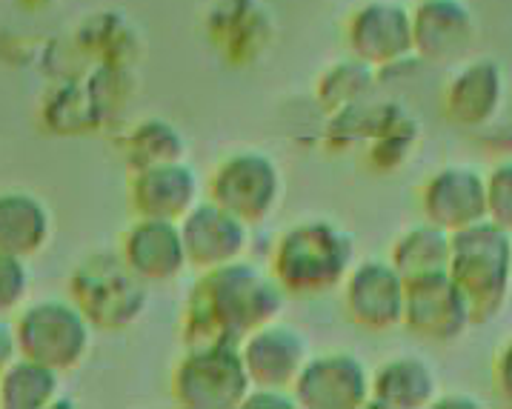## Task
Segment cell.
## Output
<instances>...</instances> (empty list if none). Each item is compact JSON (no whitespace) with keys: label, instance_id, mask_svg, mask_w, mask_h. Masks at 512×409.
Instances as JSON below:
<instances>
[{"label":"cell","instance_id":"34","mask_svg":"<svg viewBox=\"0 0 512 409\" xmlns=\"http://www.w3.org/2000/svg\"><path fill=\"white\" fill-rule=\"evenodd\" d=\"M244 407H278V409H295L298 401L295 395H287V389H272V387H252V392L246 395Z\"/></svg>","mask_w":512,"mask_h":409},{"label":"cell","instance_id":"22","mask_svg":"<svg viewBox=\"0 0 512 409\" xmlns=\"http://www.w3.org/2000/svg\"><path fill=\"white\" fill-rule=\"evenodd\" d=\"M421 138H424V126L410 109L398 101H384L378 129L364 144L367 166L378 175H390V172L404 169L415 155V149L421 146Z\"/></svg>","mask_w":512,"mask_h":409},{"label":"cell","instance_id":"21","mask_svg":"<svg viewBox=\"0 0 512 409\" xmlns=\"http://www.w3.org/2000/svg\"><path fill=\"white\" fill-rule=\"evenodd\" d=\"M435 389V375L421 358H392L372 375L369 409L432 407Z\"/></svg>","mask_w":512,"mask_h":409},{"label":"cell","instance_id":"30","mask_svg":"<svg viewBox=\"0 0 512 409\" xmlns=\"http://www.w3.org/2000/svg\"><path fill=\"white\" fill-rule=\"evenodd\" d=\"M384 112V101H361L352 103L341 112L327 115V129H324V146L329 152H349L355 146H364L378 129Z\"/></svg>","mask_w":512,"mask_h":409},{"label":"cell","instance_id":"24","mask_svg":"<svg viewBox=\"0 0 512 409\" xmlns=\"http://www.w3.org/2000/svg\"><path fill=\"white\" fill-rule=\"evenodd\" d=\"M49 238V215L32 195H0V252L35 255Z\"/></svg>","mask_w":512,"mask_h":409},{"label":"cell","instance_id":"6","mask_svg":"<svg viewBox=\"0 0 512 409\" xmlns=\"http://www.w3.org/2000/svg\"><path fill=\"white\" fill-rule=\"evenodd\" d=\"M204 38L229 69H255L278 43V21L267 0H212L204 9Z\"/></svg>","mask_w":512,"mask_h":409},{"label":"cell","instance_id":"26","mask_svg":"<svg viewBox=\"0 0 512 409\" xmlns=\"http://www.w3.org/2000/svg\"><path fill=\"white\" fill-rule=\"evenodd\" d=\"M186 141L181 129L164 118H146L138 121L123 135V158L129 172H141L149 166L178 164L184 161Z\"/></svg>","mask_w":512,"mask_h":409},{"label":"cell","instance_id":"20","mask_svg":"<svg viewBox=\"0 0 512 409\" xmlns=\"http://www.w3.org/2000/svg\"><path fill=\"white\" fill-rule=\"evenodd\" d=\"M129 201L138 218L181 221L198 204V178L184 161L149 166L141 172H132Z\"/></svg>","mask_w":512,"mask_h":409},{"label":"cell","instance_id":"14","mask_svg":"<svg viewBox=\"0 0 512 409\" xmlns=\"http://www.w3.org/2000/svg\"><path fill=\"white\" fill-rule=\"evenodd\" d=\"M478 35L467 0H418L412 9V41L421 63L461 58Z\"/></svg>","mask_w":512,"mask_h":409},{"label":"cell","instance_id":"27","mask_svg":"<svg viewBox=\"0 0 512 409\" xmlns=\"http://www.w3.org/2000/svg\"><path fill=\"white\" fill-rule=\"evenodd\" d=\"M375 83H378V69L358 61L355 55H349V58L329 63L327 69L318 75L315 101L327 115H332V112H341L352 103L367 101Z\"/></svg>","mask_w":512,"mask_h":409},{"label":"cell","instance_id":"13","mask_svg":"<svg viewBox=\"0 0 512 409\" xmlns=\"http://www.w3.org/2000/svg\"><path fill=\"white\" fill-rule=\"evenodd\" d=\"M349 318L358 327L384 332L404 324L407 281L390 261H364L352 266L344 292Z\"/></svg>","mask_w":512,"mask_h":409},{"label":"cell","instance_id":"7","mask_svg":"<svg viewBox=\"0 0 512 409\" xmlns=\"http://www.w3.org/2000/svg\"><path fill=\"white\" fill-rule=\"evenodd\" d=\"M281 169L255 149L224 158L209 175V201L238 215L244 224H261L281 198Z\"/></svg>","mask_w":512,"mask_h":409},{"label":"cell","instance_id":"32","mask_svg":"<svg viewBox=\"0 0 512 409\" xmlns=\"http://www.w3.org/2000/svg\"><path fill=\"white\" fill-rule=\"evenodd\" d=\"M26 292V266L18 255L0 252V312L12 309Z\"/></svg>","mask_w":512,"mask_h":409},{"label":"cell","instance_id":"10","mask_svg":"<svg viewBox=\"0 0 512 409\" xmlns=\"http://www.w3.org/2000/svg\"><path fill=\"white\" fill-rule=\"evenodd\" d=\"M301 409H361L369 407L372 375L347 352L309 358L292 384Z\"/></svg>","mask_w":512,"mask_h":409},{"label":"cell","instance_id":"33","mask_svg":"<svg viewBox=\"0 0 512 409\" xmlns=\"http://www.w3.org/2000/svg\"><path fill=\"white\" fill-rule=\"evenodd\" d=\"M492 384L498 389V395L512 407V338L495 352V361H492Z\"/></svg>","mask_w":512,"mask_h":409},{"label":"cell","instance_id":"28","mask_svg":"<svg viewBox=\"0 0 512 409\" xmlns=\"http://www.w3.org/2000/svg\"><path fill=\"white\" fill-rule=\"evenodd\" d=\"M83 81L89 86V95L95 101L101 129L115 123L138 89V69L135 66H115V63H92L89 72H83Z\"/></svg>","mask_w":512,"mask_h":409},{"label":"cell","instance_id":"8","mask_svg":"<svg viewBox=\"0 0 512 409\" xmlns=\"http://www.w3.org/2000/svg\"><path fill=\"white\" fill-rule=\"evenodd\" d=\"M344 38L349 52L375 66L378 75L418 58L412 41V9L401 0H364L347 18Z\"/></svg>","mask_w":512,"mask_h":409},{"label":"cell","instance_id":"9","mask_svg":"<svg viewBox=\"0 0 512 409\" xmlns=\"http://www.w3.org/2000/svg\"><path fill=\"white\" fill-rule=\"evenodd\" d=\"M15 341L23 358L41 361L52 369H69L89 347V329L78 307L46 301L23 312L15 327Z\"/></svg>","mask_w":512,"mask_h":409},{"label":"cell","instance_id":"17","mask_svg":"<svg viewBox=\"0 0 512 409\" xmlns=\"http://www.w3.org/2000/svg\"><path fill=\"white\" fill-rule=\"evenodd\" d=\"M252 387L292 389L295 378L309 361V341L287 324H267L255 329L241 344Z\"/></svg>","mask_w":512,"mask_h":409},{"label":"cell","instance_id":"3","mask_svg":"<svg viewBox=\"0 0 512 409\" xmlns=\"http://www.w3.org/2000/svg\"><path fill=\"white\" fill-rule=\"evenodd\" d=\"M355 258V238L332 221L289 226L272 252L269 272L287 295H321L347 281Z\"/></svg>","mask_w":512,"mask_h":409},{"label":"cell","instance_id":"5","mask_svg":"<svg viewBox=\"0 0 512 409\" xmlns=\"http://www.w3.org/2000/svg\"><path fill=\"white\" fill-rule=\"evenodd\" d=\"M252 392L238 344H206L189 347L172 372V395L189 409H235L244 407Z\"/></svg>","mask_w":512,"mask_h":409},{"label":"cell","instance_id":"16","mask_svg":"<svg viewBox=\"0 0 512 409\" xmlns=\"http://www.w3.org/2000/svg\"><path fill=\"white\" fill-rule=\"evenodd\" d=\"M427 224L458 232L487 218V178L470 166H444L421 189Z\"/></svg>","mask_w":512,"mask_h":409},{"label":"cell","instance_id":"1","mask_svg":"<svg viewBox=\"0 0 512 409\" xmlns=\"http://www.w3.org/2000/svg\"><path fill=\"white\" fill-rule=\"evenodd\" d=\"M287 292L272 278L246 261L198 272L184 309L186 347L206 344H244L255 329L278 321Z\"/></svg>","mask_w":512,"mask_h":409},{"label":"cell","instance_id":"25","mask_svg":"<svg viewBox=\"0 0 512 409\" xmlns=\"http://www.w3.org/2000/svg\"><path fill=\"white\" fill-rule=\"evenodd\" d=\"M41 121L55 135H83L101 129V118L83 75L58 81L46 92L41 103Z\"/></svg>","mask_w":512,"mask_h":409},{"label":"cell","instance_id":"15","mask_svg":"<svg viewBox=\"0 0 512 409\" xmlns=\"http://www.w3.org/2000/svg\"><path fill=\"white\" fill-rule=\"evenodd\" d=\"M181 235H184L189 266L204 272V269L241 261L249 244V224H244L238 215L226 212L215 201H206L192 206L181 218Z\"/></svg>","mask_w":512,"mask_h":409},{"label":"cell","instance_id":"35","mask_svg":"<svg viewBox=\"0 0 512 409\" xmlns=\"http://www.w3.org/2000/svg\"><path fill=\"white\" fill-rule=\"evenodd\" d=\"M21 9H26V12H43V9H49V6H55L58 0H15Z\"/></svg>","mask_w":512,"mask_h":409},{"label":"cell","instance_id":"12","mask_svg":"<svg viewBox=\"0 0 512 409\" xmlns=\"http://www.w3.org/2000/svg\"><path fill=\"white\" fill-rule=\"evenodd\" d=\"M504 103V69L492 58H472L452 72L441 92L444 118L461 129L481 132L495 121Z\"/></svg>","mask_w":512,"mask_h":409},{"label":"cell","instance_id":"29","mask_svg":"<svg viewBox=\"0 0 512 409\" xmlns=\"http://www.w3.org/2000/svg\"><path fill=\"white\" fill-rule=\"evenodd\" d=\"M58 392L55 369L41 361L23 358L3 372L0 378V404L3 407H46Z\"/></svg>","mask_w":512,"mask_h":409},{"label":"cell","instance_id":"23","mask_svg":"<svg viewBox=\"0 0 512 409\" xmlns=\"http://www.w3.org/2000/svg\"><path fill=\"white\" fill-rule=\"evenodd\" d=\"M390 264L410 284L435 272H447L450 266V232L435 224L407 229L390 252Z\"/></svg>","mask_w":512,"mask_h":409},{"label":"cell","instance_id":"11","mask_svg":"<svg viewBox=\"0 0 512 409\" xmlns=\"http://www.w3.org/2000/svg\"><path fill=\"white\" fill-rule=\"evenodd\" d=\"M470 309L447 272H435L407 284L404 327L421 341L452 344L470 327Z\"/></svg>","mask_w":512,"mask_h":409},{"label":"cell","instance_id":"4","mask_svg":"<svg viewBox=\"0 0 512 409\" xmlns=\"http://www.w3.org/2000/svg\"><path fill=\"white\" fill-rule=\"evenodd\" d=\"M72 298L83 318L103 329H123L146 309V281L118 252H95L72 272Z\"/></svg>","mask_w":512,"mask_h":409},{"label":"cell","instance_id":"2","mask_svg":"<svg viewBox=\"0 0 512 409\" xmlns=\"http://www.w3.org/2000/svg\"><path fill=\"white\" fill-rule=\"evenodd\" d=\"M447 275L464 295L472 324L492 321L510 298L512 235L490 218L450 232Z\"/></svg>","mask_w":512,"mask_h":409},{"label":"cell","instance_id":"19","mask_svg":"<svg viewBox=\"0 0 512 409\" xmlns=\"http://www.w3.org/2000/svg\"><path fill=\"white\" fill-rule=\"evenodd\" d=\"M72 43L89 63H115L138 69L146 58V35L121 9H98L81 18Z\"/></svg>","mask_w":512,"mask_h":409},{"label":"cell","instance_id":"18","mask_svg":"<svg viewBox=\"0 0 512 409\" xmlns=\"http://www.w3.org/2000/svg\"><path fill=\"white\" fill-rule=\"evenodd\" d=\"M121 255L146 284L178 278L189 266L181 224L161 218H138V224L129 226Z\"/></svg>","mask_w":512,"mask_h":409},{"label":"cell","instance_id":"31","mask_svg":"<svg viewBox=\"0 0 512 409\" xmlns=\"http://www.w3.org/2000/svg\"><path fill=\"white\" fill-rule=\"evenodd\" d=\"M487 218L512 235V158L498 161L487 175Z\"/></svg>","mask_w":512,"mask_h":409}]
</instances>
